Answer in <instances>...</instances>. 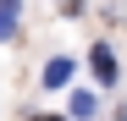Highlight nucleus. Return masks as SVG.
Segmentation results:
<instances>
[{
    "instance_id": "f257e3e1",
    "label": "nucleus",
    "mask_w": 127,
    "mask_h": 121,
    "mask_svg": "<svg viewBox=\"0 0 127 121\" xmlns=\"http://www.w3.org/2000/svg\"><path fill=\"white\" fill-rule=\"evenodd\" d=\"M72 72H77V66H72V55H55L50 66H44V88H66V83H72Z\"/></svg>"
},
{
    "instance_id": "f03ea898",
    "label": "nucleus",
    "mask_w": 127,
    "mask_h": 121,
    "mask_svg": "<svg viewBox=\"0 0 127 121\" xmlns=\"http://www.w3.org/2000/svg\"><path fill=\"white\" fill-rule=\"evenodd\" d=\"M94 72H99V83H116V55H111V44H94Z\"/></svg>"
},
{
    "instance_id": "7ed1b4c3",
    "label": "nucleus",
    "mask_w": 127,
    "mask_h": 121,
    "mask_svg": "<svg viewBox=\"0 0 127 121\" xmlns=\"http://www.w3.org/2000/svg\"><path fill=\"white\" fill-rule=\"evenodd\" d=\"M22 22V0H0V39H11Z\"/></svg>"
},
{
    "instance_id": "20e7f679",
    "label": "nucleus",
    "mask_w": 127,
    "mask_h": 121,
    "mask_svg": "<svg viewBox=\"0 0 127 121\" xmlns=\"http://www.w3.org/2000/svg\"><path fill=\"white\" fill-rule=\"evenodd\" d=\"M72 116L89 121V116H94V94H72Z\"/></svg>"
},
{
    "instance_id": "39448f33",
    "label": "nucleus",
    "mask_w": 127,
    "mask_h": 121,
    "mask_svg": "<svg viewBox=\"0 0 127 121\" xmlns=\"http://www.w3.org/2000/svg\"><path fill=\"white\" fill-rule=\"evenodd\" d=\"M33 121H55V116H33Z\"/></svg>"
},
{
    "instance_id": "423d86ee",
    "label": "nucleus",
    "mask_w": 127,
    "mask_h": 121,
    "mask_svg": "<svg viewBox=\"0 0 127 121\" xmlns=\"http://www.w3.org/2000/svg\"><path fill=\"white\" fill-rule=\"evenodd\" d=\"M116 121H127V110H122V116H116Z\"/></svg>"
}]
</instances>
